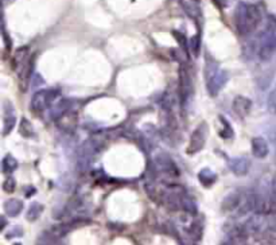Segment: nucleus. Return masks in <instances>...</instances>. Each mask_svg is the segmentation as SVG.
I'll use <instances>...</instances> for the list:
<instances>
[{"mask_svg": "<svg viewBox=\"0 0 276 245\" xmlns=\"http://www.w3.org/2000/svg\"><path fill=\"white\" fill-rule=\"evenodd\" d=\"M6 2H7V0H6Z\"/></svg>", "mask_w": 276, "mask_h": 245, "instance_id": "72a5a7b5", "label": "nucleus"}, {"mask_svg": "<svg viewBox=\"0 0 276 245\" xmlns=\"http://www.w3.org/2000/svg\"><path fill=\"white\" fill-rule=\"evenodd\" d=\"M209 136V126L208 122L202 121L200 126L193 131V134L190 136V140H189V146H187V154L189 155H194L197 154L205 147L206 145V140H208Z\"/></svg>", "mask_w": 276, "mask_h": 245, "instance_id": "39448f33", "label": "nucleus"}, {"mask_svg": "<svg viewBox=\"0 0 276 245\" xmlns=\"http://www.w3.org/2000/svg\"><path fill=\"white\" fill-rule=\"evenodd\" d=\"M229 169L237 177H244L245 174L249 171V160L244 156L232 158L229 160Z\"/></svg>", "mask_w": 276, "mask_h": 245, "instance_id": "f8f14e48", "label": "nucleus"}, {"mask_svg": "<svg viewBox=\"0 0 276 245\" xmlns=\"http://www.w3.org/2000/svg\"><path fill=\"white\" fill-rule=\"evenodd\" d=\"M100 148V141H97L96 137H90L89 140L84 141L77 150V156H75V163H77V170L78 171H86L89 169L92 162H93L96 152H98Z\"/></svg>", "mask_w": 276, "mask_h": 245, "instance_id": "7ed1b4c3", "label": "nucleus"}, {"mask_svg": "<svg viewBox=\"0 0 276 245\" xmlns=\"http://www.w3.org/2000/svg\"><path fill=\"white\" fill-rule=\"evenodd\" d=\"M29 59V47H21V49L15 51L14 57H12V68H14L15 70H21V69L27 64Z\"/></svg>", "mask_w": 276, "mask_h": 245, "instance_id": "dca6fc26", "label": "nucleus"}, {"mask_svg": "<svg viewBox=\"0 0 276 245\" xmlns=\"http://www.w3.org/2000/svg\"><path fill=\"white\" fill-rule=\"evenodd\" d=\"M193 94V83L190 74L185 68L180 69V97L182 104H186L190 96Z\"/></svg>", "mask_w": 276, "mask_h": 245, "instance_id": "6e6552de", "label": "nucleus"}, {"mask_svg": "<svg viewBox=\"0 0 276 245\" xmlns=\"http://www.w3.org/2000/svg\"><path fill=\"white\" fill-rule=\"evenodd\" d=\"M205 85L210 96H217L228 81V73L220 68L214 61H208L204 70Z\"/></svg>", "mask_w": 276, "mask_h": 245, "instance_id": "f03ea898", "label": "nucleus"}, {"mask_svg": "<svg viewBox=\"0 0 276 245\" xmlns=\"http://www.w3.org/2000/svg\"><path fill=\"white\" fill-rule=\"evenodd\" d=\"M43 209H45V208H43L42 203H40V202H32L31 205H30L29 210H27L26 218L29 221L38 220L41 217V214H42Z\"/></svg>", "mask_w": 276, "mask_h": 245, "instance_id": "412c9836", "label": "nucleus"}, {"mask_svg": "<svg viewBox=\"0 0 276 245\" xmlns=\"http://www.w3.org/2000/svg\"><path fill=\"white\" fill-rule=\"evenodd\" d=\"M251 145H252L251 146L252 154H253L255 158H259V159L267 158V155L269 154V147L266 139H263V137H260V136L253 137Z\"/></svg>", "mask_w": 276, "mask_h": 245, "instance_id": "ddd939ff", "label": "nucleus"}, {"mask_svg": "<svg viewBox=\"0 0 276 245\" xmlns=\"http://www.w3.org/2000/svg\"><path fill=\"white\" fill-rule=\"evenodd\" d=\"M180 3H181V6H182L183 10H185V12H186V14L190 16V18L197 19L198 16L201 15L200 14V10H198V8L195 7L194 4L187 3V2H183V0H180Z\"/></svg>", "mask_w": 276, "mask_h": 245, "instance_id": "b1692460", "label": "nucleus"}, {"mask_svg": "<svg viewBox=\"0 0 276 245\" xmlns=\"http://www.w3.org/2000/svg\"><path fill=\"white\" fill-rule=\"evenodd\" d=\"M213 2L219 8H224L226 6V0H213Z\"/></svg>", "mask_w": 276, "mask_h": 245, "instance_id": "7c9ffc66", "label": "nucleus"}, {"mask_svg": "<svg viewBox=\"0 0 276 245\" xmlns=\"http://www.w3.org/2000/svg\"><path fill=\"white\" fill-rule=\"evenodd\" d=\"M15 188H16V182H15L14 177H7L3 182V190L6 193H14Z\"/></svg>", "mask_w": 276, "mask_h": 245, "instance_id": "bb28decb", "label": "nucleus"}, {"mask_svg": "<svg viewBox=\"0 0 276 245\" xmlns=\"http://www.w3.org/2000/svg\"><path fill=\"white\" fill-rule=\"evenodd\" d=\"M272 193H273V195L276 197V175L273 177V179H272Z\"/></svg>", "mask_w": 276, "mask_h": 245, "instance_id": "2f4dec72", "label": "nucleus"}, {"mask_svg": "<svg viewBox=\"0 0 276 245\" xmlns=\"http://www.w3.org/2000/svg\"><path fill=\"white\" fill-rule=\"evenodd\" d=\"M172 35L175 36V39L178 40V44L181 45V46L186 50L187 49V42H186V38H185V35L181 33H178V31H172Z\"/></svg>", "mask_w": 276, "mask_h": 245, "instance_id": "cd10ccee", "label": "nucleus"}, {"mask_svg": "<svg viewBox=\"0 0 276 245\" xmlns=\"http://www.w3.org/2000/svg\"><path fill=\"white\" fill-rule=\"evenodd\" d=\"M3 42H4V47H6L7 50H11V49H12V39H11V36L8 35L4 27H3Z\"/></svg>", "mask_w": 276, "mask_h": 245, "instance_id": "c85d7f7f", "label": "nucleus"}, {"mask_svg": "<svg viewBox=\"0 0 276 245\" xmlns=\"http://www.w3.org/2000/svg\"><path fill=\"white\" fill-rule=\"evenodd\" d=\"M70 105H72V103H70V100H60L57 101L55 104L51 107V117H53L54 120L60 119L64 113H66L68 111H70Z\"/></svg>", "mask_w": 276, "mask_h": 245, "instance_id": "6ab92c4d", "label": "nucleus"}, {"mask_svg": "<svg viewBox=\"0 0 276 245\" xmlns=\"http://www.w3.org/2000/svg\"><path fill=\"white\" fill-rule=\"evenodd\" d=\"M198 180L205 188H210L217 182V174L213 173L210 169H202L198 173Z\"/></svg>", "mask_w": 276, "mask_h": 245, "instance_id": "a211bd4d", "label": "nucleus"}, {"mask_svg": "<svg viewBox=\"0 0 276 245\" xmlns=\"http://www.w3.org/2000/svg\"><path fill=\"white\" fill-rule=\"evenodd\" d=\"M252 108V101L248 97H244V96H236L233 100V104H232V109L236 113V116L244 119L245 116L249 115Z\"/></svg>", "mask_w": 276, "mask_h": 245, "instance_id": "9b49d317", "label": "nucleus"}, {"mask_svg": "<svg viewBox=\"0 0 276 245\" xmlns=\"http://www.w3.org/2000/svg\"><path fill=\"white\" fill-rule=\"evenodd\" d=\"M223 245H248V232L247 229H234V232L229 233L225 238Z\"/></svg>", "mask_w": 276, "mask_h": 245, "instance_id": "4468645a", "label": "nucleus"}, {"mask_svg": "<svg viewBox=\"0 0 276 245\" xmlns=\"http://www.w3.org/2000/svg\"><path fill=\"white\" fill-rule=\"evenodd\" d=\"M189 234L193 240H201L202 236V225L200 222H193L191 227L189 228Z\"/></svg>", "mask_w": 276, "mask_h": 245, "instance_id": "393cba45", "label": "nucleus"}, {"mask_svg": "<svg viewBox=\"0 0 276 245\" xmlns=\"http://www.w3.org/2000/svg\"><path fill=\"white\" fill-rule=\"evenodd\" d=\"M219 120L221 122V130H220V136L224 139H230L233 137V128L230 126V122L224 117V116H219Z\"/></svg>", "mask_w": 276, "mask_h": 245, "instance_id": "5701e85b", "label": "nucleus"}, {"mask_svg": "<svg viewBox=\"0 0 276 245\" xmlns=\"http://www.w3.org/2000/svg\"><path fill=\"white\" fill-rule=\"evenodd\" d=\"M55 122H57V127L60 130L66 132V134H72L77 127V112L70 109L66 113H64L60 119L55 120Z\"/></svg>", "mask_w": 276, "mask_h": 245, "instance_id": "9d476101", "label": "nucleus"}, {"mask_svg": "<svg viewBox=\"0 0 276 245\" xmlns=\"http://www.w3.org/2000/svg\"><path fill=\"white\" fill-rule=\"evenodd\" d=\"M22 234H23V232H22L21 228H19V227H14V228H12V232L7 233V238L19 237V236H22Z\"/></svg>", "mask_w": 276, "mask_h": 245, "instance_id": "c756f323", "label": "nucleus"}, {"mask_svg": "<svg viewBox=\"0 0 276 245\" xmlns=\"http://www.w3.org/2000/svg\"><path fill=\"white\" fill-rule=\"evenodd\" d=\"M154 167L156 173L162 175H167L170 178H176L180 175V170L175 162L165 152H159L154 156Z\"/></svg>", "mask_w": 276, "mask_h": 245, "instance_id": "423d86ee", "label": "nucleus"}, {"mask_svg": "<svg viewBox=\"0 0 276 245\" xmlns=\"http://www.w3.org/2000/svg\"><path fill=\"white\" fill-rule=\"evenodd\" d=\"M4 227H6V218H4V217H2V231L4 229Z\"/></svg>", "mask_w": 276, "mask_h": 245, "instance_id": "473e14b6", "label": "nucleus"}, {"mask_svg": "<svg viewBox=\"0 0 276 245\" xmlns=\"http://www.w3.org/2000/svg\"><path fill=\"white\" fill-rule=\"evenodd\" d=\"M16 169H18V160L12 155H6L2 159V173L3 174H12Z\"/></svg>", "mask_w": 276, "mask_h": 245, "instance_id": "aec40b11", "label": "nucleus"}, {"mask_svg": "<svg viewBox=\"0 0 276 245\" xmlns=\"http://www.w3.org/2000/svg\"><path fill=\"white\" fill-rule=\"evenodd\" d=\"M190 49L191 51H193V54L195 55V57H198L200 55V50H201V36L198 35H194L193 38H191L190 40Z\"/></svg>", "mask_w": 276, "mask_h": 245, "instance_id": "a878e982", "label": "nucleus"}, {"mask_svg": "<svg viewBox=\"0 0 276 245\" xmlns=\"http://www.w3.org/2000/svg\"><path fill=\"white\" fill-rule=\"evenodd\" d=\"M15 124H16V116H15L14 105L6 100L3 103V136L11 134V131L15 128Z\"/></svg>", "mask_w": 276, "mask_h": 245, "instance_id": "1a4fd4ad", "label": "nucleus"}, {"mask_svg": "<svg viewBox=\"0 0 276 245\" xmlns=\"http://www.w3.org/2000/svg\"><path fill=\"white\" fill-rule=\"evenodd\" d=\"M241 205V194L239 191H232L224 198L223 203H221V209L224 212H232V210L237 209Z\"/></svg>", "mask_w": 276, "mask_h": 245, "instance_id": "2eb2a0df", "label": "nucleus"}, {"mask_svg": "<svg viewBox=\"0 0 276 245\" xmlns=\"http://www.w3.org/2000/svg\"><path fill=\"white\" fill-rule=\"evenodd\" d=\"M19 134H21V136L26 137V139H30V137L34 136V128H32V124L30 122L29 119L23 117L21 120V122H19Z\"/></svg>", "mask_w": 276, "mask_h": 245, "instance_id": "4be33fe9", "label": "nucleus"}, {"mask_svg": "<svg viewBox=\"0 0 276 245\" xmlns=\"http://www.w3.org/2000/svg\"><path fill=\"white\" fill-rule=\"evenodd\" d=\"M23 209V202L18 198H10L4 202V212L10 217H16Z\"/></svg>", "mask_w": 276, "mask_h": 245, "instance_id": "f3484780", "label": "nucleus"}, {"mask_svg": "<svg viewBox=\"0 0 276 245\" xmlns=\"http://www.w3.org/2000/svg\"><path fill=\"white\" fill-rule=\"evenodd\" d=\"M61 96L60 89H41L34 93L30 103V109L35 113H42L47 108H51Z\"/></svg>", "mask_w": 276, "mask_h": 245, "instance_id": "20e7f679", "label": "nucleus"}, {"mask_svg": "<svg viewBox=\"0 0 276 245\" xmlns=\"http://www.w3.org/2000/svg\"><path fill=\"white\" fill-rule=\"evenodd\" d=\"M276 51V35L269 31L264 34L262 38V42H260V47H259V57L262 59H269L272 57V54Z\"/></svg>", "mask_w": 276, "mask_h": 245, "instance_id": "0eeeda50", "label": "nucleus"}, {"mask_svg": "<svg viewBox=\"0 0 276 245\" xmlns=\"http://www.w3.org/2000/svg\"><path fill=\"white\" fill-rule=\"evenodd\" d=\"M262 22V11L256 4L240 3L234 15V25L240 35L253 33Z\"/></svg>", "mask_w": 276, "mask_h": 245, "instance_id": "f257e3e1", "label": "nucleus"}]
</instances>
